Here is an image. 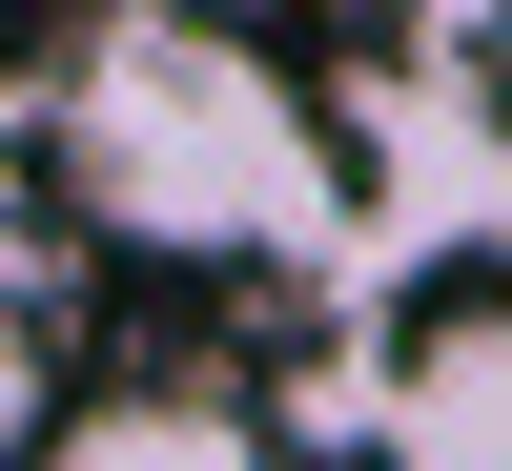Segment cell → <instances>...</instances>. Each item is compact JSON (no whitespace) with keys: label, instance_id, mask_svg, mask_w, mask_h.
Here are the masks:
<instances>
[{"label":"cell","instance_id":"cell-1","mask_svg":"<svg viewBox=\"0 0 512 471\" xmlns=\"http://www.w3.org/2000/svg\"><path fill=\"white\" fill-rule=\"evenodd\" d=\"M41 164H62V205L103 246H144V267H328V246L369 226L328 103L246 21H205V0H103V21L41 62Z\"/></svg>","mask_w":512,"mask_h":471},{"label":"cell","instance_id":"cell-2","mask_svg":"<svg viewBox=\"0 0 512 471\" xmlns=\"http://www.w3.org/2000/svg\"><path fill=\"white\" fill-rule=\"evenodd\" d=\"M369 471H512V287H451L369 349Z\"/></svg>","mask_w":512,"mask_h":471},{"label":"cell","instance_id":"cell-3","mask_svg":"<svg viewBox=\"0 0 512 471\" xmlns=\"http://www.w3.org/2000/svg\"><path fill=\"white\" fill-rule=\"evenodd\" d=\"M21 471H267V410L205 390V369H103V390L41 410Z\"/></svg>","mask_w":512,"mask_h":471},{"label":"cell","instance_id":"cell-4","mask_svg":"<svg viewBox=\"0 0 512 471\" xmlns=\"http://www.w3.org/2000/svg\"><path fill=\"white\" fill-rule=\"evenodd\" d=\"M21 164H41V62L0 41V185H21Z\"/></svg>","mask_w":512,"mask_h":471}]
</instances>
